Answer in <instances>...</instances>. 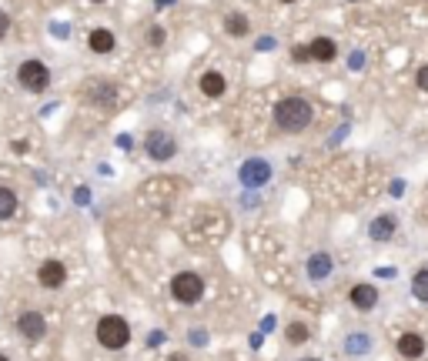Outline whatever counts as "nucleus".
<instances>
[{"instance_id": "obj_2", "label": "nucleus", "mask_w": 428, "mask_h": 361, "mask_svg": "<svg viewBox=\"0 0 428 361\" xmlns=\"http://www.w3.org/2000/svg\"><path fill=\"white\" fill-rule=\"evenodd\" d=\"M94 335L101 341V348L121 351V348H127V341H131V325H127V318H121V314H101Z\"/></svg>"}, {"instance_id": "obj_12", "label": "nucleus", "mask_w": 428, "mask_h": 361, "mask_svg": "<svg viewBox=\"0 0 428 361\" xmlns=\"http://www.w3.org/2000/svg\"><path fill=\"white\" fill-rule=\"evenodd\" d=\"M348 298H352V305L358 311H372L378 305V288H375V284H368V281H361V284H354V288H352V294H348Z\"/></svg>"}, {"instance_id": "obj_26", "label": "nucleus", "mask_w": 428, "mask_h": 361, "mask_svg": "<svg viewBox=\"0 0 428 361\" xmlns=\"http://www.w3.org/2000/svg\"><path fill=\"white\" fill-rule=\"evenodd\" d=\"M271 47H275L271 37H261V40H258V51H271Z\"/></svg>"}, {"instance_id": "obj_8", "label": "nucleus", "mask_w": 428, "mask_h": 361, "mask_svg": "<svg viewBox=\"0 0 428 361\" xmlns=\"http://www.w3.org/2000/svg\"><path fill=\"white\" fill-rule=\"evenodd\" d=\"M17 331H21L27 341H44V335H47V321H44L41 311H24V314L17 318Z\"/></svg>"}, {"instance_id": "obj_19", "label": "nucleus", "mask_w": 428, "mask_h": 361, "mask_svg": "<svg viewBox=\"0 0 428 361\" xmlns=\"http://www.w3.org/2000/svg\"><path fill=\"white\" fill-rule=\"evenodd\" d=\"M345 351H348V355H368V351H372V335L352 331V335L345 338Z\"/></svg>"}, {"instance_id": "obj_28", "label": "nucleus", "mask_w": 428, "mask_h": 361, "mask_svg": "<svg viewBox=\"0 0 428 361\" xmlns=\"http://www.w3.org/2000/svg\"><path fill=\"white\" fill-rule=\"evenodd\" d=\"M278 3H295V0H278Z\"/></svg>"}, {"instance_id": "obj_6", "label": "nucleus", "mask_w": 428, "mask_h": 361, "mask_svg": "<svg viewBox=\"0 0 428 361\" xmlns=\"http://www.w3.org/2000/svg\"><path fill=\"white\" fill-rule=\"evenodd\" d=\"M238 180L245 187H264L271 180V164L264 157H248L241 167H238Z\"/></svg>"}, {"instance_id": "obj_17", "label": "nucleus", "mask_w": 428, "mask_h": 361, "mask_svg": "<svg viewBox=\"0 0 428 361\" xmlns=\"http://www.w3.org/2000/svg\"><path fill=\"white\" fill-rule=\"evenodd\" d=\"M225 34L227 37H248L251 34V21H248V14H241V10H231L225 17Z\"/></svg>"}, {"instance_id": "obj_23", "label": "nucleus", "mask_w": 428, "mask_h": 361, "mask_svg": "<svg viewBox=\"0 0 428 361\" xmlns=\"http://www.w3.org/2000/svg\"><path fill=\"white\" fill-rule=\"evenodd\" d=\"M291 60H295V64H308V60H311L308 44H295V47H291Z\"/></svg>"}, {"instance_id": "obj_7", "label": "nucleus", "mask_w": 428, "mask_h": 361, "mask_svg": "<svg viewBox=\"0 0 428 361\" xmlns=\"http://www.w3.org/2000/svg\"><path fill=\"white\" fill-rule=\"evenodd\" d=\"M37 284L47 288V291H60V288L67 284V268H64V261H57V258L41 261V268H37Z\"/></svg>"}, {"instance_id": "obj_4", "label": "nucleus", "mask_w": 428, "mask_h": 361, "mask_svg": "<svg viewBox=\"0 0 428 361\" xmlns=\"http://www.w3.org/2000/svg\"><path fill=\"white\" fill-rule=\"evenodd\" d=\"M171 294L181 305H198L204 298V278L198 271H177L171 278Z\"/></svg>"}, {"instance_id": "obj_9", "label": "nucleus", "mask_w": 428, "mask_h": 361, "mask_svg": "<svg viewBox=\"0 0 428 361\" xmlns=\"http://www.w3.org/2000/svg\"><path fill=\"white\" fill-rule=\"evenodd\" d=\"M84 101L94 104V107H111V104L117 101V87L107 84V80H91L84 87Z\"/></svg>"}, {"instance_id": "obj_16", "label": "nucleus", "mask_w": 428, "mask_h": 361, "mask_svg": "<svg viewBox=\"0 0 428 361\" xmlns=\"http://www.w3.org/2000/svg\"><path fill=\"white\" fill-rule=\"evenodd\" d=\"M308 51H311V60H318V64H331V60L338 57V44H335L331 37H315V40L308 44Z\"/></svg>"}, {"instance_id": "obj_3", "label": "nucleus", "mask_w": 428, "mask_h": 361, "mask_svg": "<svg viewBox=\"0 0 428 361\" xmlns=\"http://www.w3.org/2000/svg\"><path fill=\"white\" fill-rule=\"evenodd\" d=\"M17 80H21V87H24L27 94H44L47 87H51V67L44 64V60H21V67H17Z\"/></svg>"}, {"instance_id": "obj_22", "label": "nucleus", "mask_w": 428, "mask_h": 361, "mask_svg": "<svg viewBox=\"0 0 428 361\" xmlns=\"http://www.w3.org/2000/svg\"><path fill=\"white\" fill-rule=\"evenodd\" d=\"M164 40H168V30H164L161 24H154L151 30H148V44H151V47H161Z\"/></svg>"}, {"instance_id": "obj_27", "label": "nucleus", "mask_w": 428, "mask_h": 361, "mask_svg": "<svg viewBox=\"0 0 428 361\" xmlns=\"http://www.w3.org/2000/svg\"><path fill=\"white\" fill-rule=\"evenodd\" d=\"M171 361H184V355H174V358H171Z\"/></svg>"}, {"instance_id": "obj_25", "label": "nucleus", "mask_w": 428, "mask_h": 361, "mask_svg": "<svg viewBox=\"0 0 428 361\" xmlns=\"http://www.w3.org/2000/svg\"><path fill=\"white\" fill-rule=\"evenodd\" d=\"M7 34H10V14H7V10H0V40H3Z\"/></svg>"}, {"instance_id": "obj_1", "label": "nucleus", "mask_w": 428, "mask_h": 361, "mask_svg": "<svg viewBox=\"0 0 428 361\" xmlns=\"http://www.w3.org/2000/svg\"><path fill=\"white\" fill-rule=\"evenodd\" d=\"M311 121H315V107H311V101H304L298 94L281 97L275 104V128L284 130V134H302V130L311 128Z\"/></svg>"}, {"instance_id": "obj_18", "label": "nucleus", "mask_w": 428, "mask_h": 361, "mask_svg": "<svg viewBox=\"0 0 428 361\" xmlns=\"http://www.w3.org/2000/svg\"><path fill=\"white\" fill-rule=\"evenodd\" d=\"M17 207H21V198L14 194V187L0 184V221H10L17 214Z\"/></svg>"}, {"instance_id": "obj_24", "label": "nucleus", "mask_w": 428, "mask_h": 361, "mask_svg": "<svg viewBox=\"0 0 428 361\" xmlns=\"http://www.w3.org/2000/svg\"><path fill=\"white\" fill-rule=\"evenodd\" d=\"M415 84H418V91L428 94V64H422V67L415 71Z\"/></svg>"}, {"instance_id": "obj_14", "label": "nucleus", "mask_w": 428, "mask_h": 361, "mask_svg": "<svg viewBox=\"0 0 428 361\" xmlns=\"http://www.w3.org/2000/svg\"><path fill=\"white\" fill-rule=\"evenodd\" d=\"M398 355L408 361L422 358V355H425V338L418 335V331H405V335L398 338Z\"/></svg>"}, {"instance_id": "obj_30", "label": "nucleus", "mask_w": 428, "mask_h": 361, "mask_svg": "<svg viewBox=\"0 0 428 361\" xmlns=\"http://www.w3.org/2000/svg\"><path fill=\"white\" fill-rule=\"evenodd\" d=\"M302 361H322V358H302Z\"/></svg>"}, {"instance_id": "obj_20", "label": "nucleus", "mask_w": 428, "mask_h": 361, "mask_svg": "<svg viewBox=\"0 0 428 361\" xmlns=\"http://www.w3.org/2000/svg\"><path fill=\"white\" fill-rule=\"evenodd\" d=\"M412 294H415L418 301H425V305H428V268H422V271H415V275H412Z\"/></svg>"}, {"instance_id": "obj_11", "label": "nucleus", "mask_w": 428, "mask_h": 361, "mask_svg": "<svg viewBox=\"0 0 428 361\" xmlns=\"http://www.w3.org/2000/svg\"><path fill=\"white\" fill-rule=\"evenodd\" d=\"M87 47L94 54H111L117 47V37H114V30H107V27H94L91 34H87Z\"/></svg>"}, {"instance_id": "obj_5", "label": "nucleus", "mask_w": 428, "mask_h": 361, "mask_svg": "<svg viewBox=\"0 0 428 361\" xmlns=\"http://www.w3.org/2000/svg\"><path fill=\"white\" fill-rule=\"evenodd\" d=\"M144 154L151 157V161H157V164L171 161V157L177 154V137L171 130H161V128L148 130V137H144Z\"/></svg>"}, {"instance_id": "obj_13", "label": "nucleus", "mask_w": 428, "mask_h": 361, "mask_svg": "<svg viewBox=\"0 0 428 361\" xmlns=\"http://www.w3.org/2000/svg\"><path fill=\"white\" fill-rule=\"evenodd\" d=\"M331 271H335V261H331L328 251H315V255L308 258V278H311V281H325Z\"/></svg>"}, {"instance_id": "obj_15", "label": "nucleus", "mask_w": 428, "mask_h": 361, "mask_svg": "<svg viewBox=\"0 0 428 361\" xmlns=\"http://www.w3.org/2000/svg\"><path fill=\"white\" fill-rule=\"evenodd\" d=\"M198 87H201L204 97H211V101H214V97H221V94L227 91V80H225L221 71H204L201 80H198Z\"/></svg>"}, {"instance_id": "obj_21", "label": "nucleus", "mask_w": 428, "mask_h": 361, "mask_svg": "<svg viewBox=\"0 0 428 361\" xmlns=\"http://www.w3.org/2000/svg\"><path fill=\"white\" fill-rule=\"evenodd\" d=\"M284 338H288V345H304L311 338V331H308V325H302V321H291L284 328Z\"/></svg>"}, {"instance_id": "obj_29", "label": "nucleus", "mask_w": 428, "mask_h": 361, "mask_svg": "<svg viewBox=\"0 0 428 361\" xmlns=\"http://www.w3.org/2000/svg\"><path fill=\"white\" fill-rule=\"evenodd\" d=\"M91 3H107V0H91Z\"/></svg>"}, {"instance_id": "obj_31", "label": "nucleus", "mask_w": 428, "mask_h": 361, "mask_svg": "<svg viewBox=\"0 0 428 361\" xmlns=\"http://www.w3.org/2000/svg\"><path fill=\"white\" fill-rule=\"evenodd\" d=\"M0 361H10V358H7V355H0Z\"/></svg>"}, {"instance_id": "obj_10", "label": "nucleus", "mask_w": 428, "mask_h": 361, "mask_svg": "<svg viewBox=\"0 0 428 361\" xmlns=\"http://www.w3.org/2000/svg\"><path fill=\"white\" fill-rule=\"evenodd\" d=\"M395 231H398V221H395L392 214H378L375 221L368 224V237H372V241H378V244L392 241V237H395Z\"/></svg>"}]
</instances>
